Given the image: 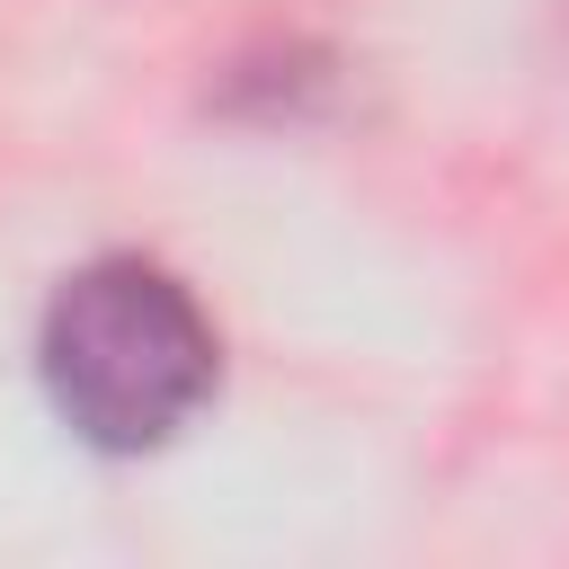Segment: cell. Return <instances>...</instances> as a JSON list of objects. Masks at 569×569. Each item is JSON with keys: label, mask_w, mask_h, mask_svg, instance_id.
Masks as SVG:
<instances>
[{"label": "cell", "mask_w": 569, "mask_h": 569, "mask_svg": "<svg viewBox=\"0 0 569 569\" xmlns=\"http://www.w3.org/2000/svg\"><path fill=\"white\" fill-rule=\"evenodd\" d=\"M36 373L62 427L98 453H160L222 373V338L196 293L151 258H89L53 284Z\"/></svg>", "instance_id": "6da1fadb"}]
</instances>
